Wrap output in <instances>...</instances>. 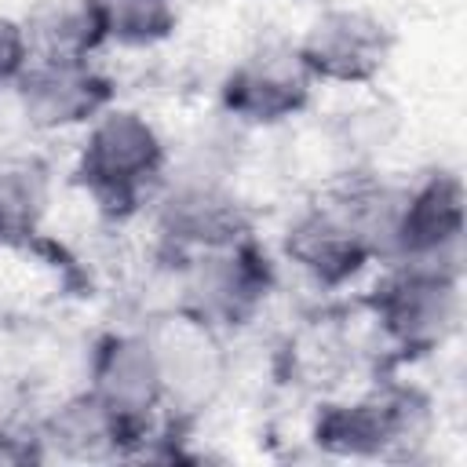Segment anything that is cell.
<instances>
[{
  "label": "cell",
  "mask_w": 467,
  "mask_h": 467,
  "mask_svg": "<svg viewBox=\"0 0 467 467\" xmlns=\"http://www.w3.org/2000/svg\"><path fill=\"white\" fill-rule=\"evenodd\" d=\"M113 135H117V146L109 142V135L102 131L99 135V146L91 150V175L102 182V186H131L142 171H150V157H153V142H150V131H142L139 124H113Z\"/></svg>",
  "instance_id": "6da1fadb"
},
{
  "label": "cell",
  "mask_w": 467,
  "mask_h": 467,
  "mask_svg": "<svg viewBox=\"0 0 467 467\" xmlns=\"http://www.w3.org/2000/svg\"><path fill=\"white\" fill-rule=\"evenodd\" d=\"M18 55H22L18 33H15L7 22H0V77H7V73L18 66Z\"/></svg>",
  "instance_id": "7a4b0ae2"
}]
</instances>
